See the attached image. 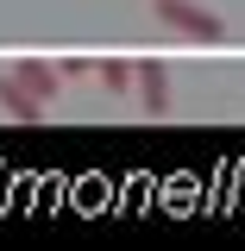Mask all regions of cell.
I'll return each mask as SVG.
<instances>
[{
  "instance_id": "3",
  "label": "cell",
  "mask_w": 245,
  "mask_h": 251,
  "mask_svg": "<svg viewBox=\"0 0 245 251\" xmlns=\"http://www.w3.org/2000/svg\"><path fill=\"white\" fill-rule=\"evenodd\" d=\"M6 75H13L26 94H38V100H57V88H63L57 63H44V57H19V63H6Z\"/></svg>"
},
{
  "instance_id": "1",
  "label": "cell",
  "mask_w": 245,
  "mask_h": 251,
  "mask_svg": "<svg viewBox=\"0 0 245 251\" xmlns=\"http://www.w3.org/2000/svg\"><path fill=\"white\" fill-rule=\"evenodd\" d=\"M157 19L170 31H183V38H195V44H220L226 38V19H220L214 6H201V0H151Z\"/></svg>"
},
{
  "instance_id": "4",
  "label": "cell",
  "mask_w": 245,
  "mask_h": 251,
  "mask_svg": "<svg viewBox=\"0 0 245 251\" xmlns=\"http://www.w3.org/2000/svg\"><path fill=\"white\" fill-rule=\"evenodd\" d=\"M0 107H6L13 120H26V126H38V120H44V100H38V94H26L13 75H6V69H0Z\"/></svg>"
},
{
  "instance_id": "5",
  "label": "cell",
  "mask_w": 245,
  "mask_h": 251,
  "mask_svg": "<svg viewBox=\"0 0 245 251\" xmlns=\"http://www.w3.org/2000/svg\"><path fill=\"white\" fill-rule=\"evenodd\" d=\"M94 75H101V88H107V94H126V88H132V63H126V57L94 63Z\"/></svg>"
},
{
  "instance_id": "6",
  "label": "cell",
  "mask_w": 245,
  "mask_h": 251,
  "mask_svg": "<svg viewBox=\"0 0 245 251\" xmlns=\"http://www.w3.org/2000/svg\"><path fill=\"white\" fill-rule=\"evenodd\" d=\"M88 69H94L88 57H63V63H57V75H63V82H69V75H88Z\"/></svg>"
},
{
  "instance_id": "2",
  "label": "cell",
  "mask_w": 245,
  "mask_h": 251,
  "mask_svg": "<svg viewBox=\"0 0 245 251\" xmlns=\"http://www.w3.org/2000/svg\"><path fill=\"white\" fill-rule=\"evenodd\" d=\"M132 88H138V100H145L151 120L170 113V69H163L157 57H138V63H132Z\"/></svg>"
}]
</instances>
